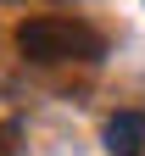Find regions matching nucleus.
Returning a JSON list of instances; mask_svg holds the SVG:
<instances>
[{
    "instance_id": "nucleus-1",
    "label": "nucleus",
    "mask_w": 145,
    "mask_h": 156,
    "mask_svg": "<svg viewBox=\"0 0 145 156\" xmlns=\"http://www.w3.org/2000/svg\"><path fill=\"white\" fill-rule=\"evenodd\" d=\"M17 50L39 67H56V62H100L106 56V39L95 28L73 23V17H23L17 23Z\"/></svg>"
},
{
    "instance_id": "nucleus-2",
    "label": "nucleus",
    "mask_w": 145,
    "mask_h": 156,
    "mask_svg": "<svg viewBox=\"0 0 145 156\" xmlns=\"http://www.w3.org/2000/svg\"><path fill=\"white\" fill-rule=\"evenodd\" d=\"M100 140L106 156H145V112H112Z\"/></svg>"
}]
</instances>
